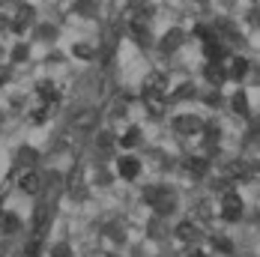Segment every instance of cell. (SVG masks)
Returning <instances> with one entry per match:
<instances>
[{"label":"cell","mask_w":260,"mask_h":257,"mask_svg":"<svg viewBox=\"0 0 260 257\" xmlns=\"http://www.w3.org/2000/svg\"><path fill=\"white\" fill-rule=\"evenodd\" d=\"M144 198H147V204L153 206L158 215H168V212L177 206V195H174L171 188H161V185L147 188V191H144Z\"/></svg>","instance_id":"obj_1"},{"label":"cell","mask_w":260,"mask_h":257,"mask_svg":"<svg viewBox=\"0 0 260 257\" xmlns=\"http://www.w3.org/2000/svg\"><path fill=\"white\" fill-rule=\"evenodd\" d=\"M242 209H245V204H242V198H239L236 191H228V195L221 198V215H224L228 221L242 218Z\"/></svg>","instance_id":"obj_2"},{"label":"cell","mask_w":260,"mask_h":257,"mask_svg":"<svg viewBox=\"0 0 260 257\" xmlns=\"http://www.w3.org/2000/svg\"><path fill=\"white\" fill-rule=\"evenodd\" d=\"M174 128L180 135H198L204 128V120L198 114H180V117H174Z\"/></svg>","instance_id":"obj_3"},{"label":"cell","mask_w":260,"mask_h":257,"mask_svg":"<svg viewBox=\"0 0 260 257\" xmlns=\"http://www.w3.org/2000/svg\"><path fill=\"white\" fill-rule=\"evenodd\" d=\"M45 228H48V206L39 204L36 206V212H33V236H45Z\"/></svg>","instance_id":"obj_4"},{"label":"cell","mask_w":260,"mask_h":257,"mask_svg":"<svg viewBox=\"0 0 260 257\" xmlns=\"http://www.w3.org/2000/svg\"><path fill=\"white\" fill-rule=\"evenodd\" d=\"M18 185H21V191H27V195H36L39 185H42V180H39V174H36L33 168H27L24 174H21V180H18Z\"/></svg>","instance_id":"obj_5"},{"label":"cell","mask_w":260,"mask_h":257,"mask_svg":"<svg viewBox=\"0 0 260 257\" xmlns=\"http://www.w3.org/2000/svg\"><path fill=\"white\" fill-rule=\"evenodd\" d=\"M138 174H141V162L132 158V155H123V158H120V177H123V180H135Z\"/></svg>","instance_id":"obj_6"},{"label":"cell","mask_w":260,"mask_h":257,"mask_svg":"<svg viewBox=\"0 0 260 257\" xmlns=\"http://www.w3.org/2000/svg\"><path fill=\"white\" fill-rule=\"evenodd\" d=\"M204 75H207V81H209V84H215V87H218V84H224V78H228V72L221 69V63H209L207 69H204Z\"/></svg>","instance_id":"obj_7"},{"label":"cell","mask_w":260,"mask_h":257,"mask_svg":"<svg viewBox=\"0 0 260 257\" xmlns=\"http://www.w3.org/2000/svg\"><path fill=\"white\" fill-rule=\"evenodd\" d=\"M177 239H182V242H198V224L194 221H182L180 228H177Z\"/></svg>","instance_id":"obj_8"},{"label":"cell","mask_w":260,"mask_h":257,"mask_svg":"<svg viewBox=\"0 0 260 257\" xmlns=\"http://www.w3.org/2000/svg\"><path fill=\"white\" fill-rule=\"evenodd\" d=\"M251 168L245 165V158H236V162H231L228 165V177H234V180H245V174H248Z\"/></svg>","instance_id":"obj_9"},{"label":"cell","mask_w":260,"mask_h":257,"mask_svg":"<svg viewBox=\"0 0 260 257\" xmlns=\"http://www.w3.org/2000/svg\"><path fill=\"white\" fill-rule=\"evenodd\" d=\"M39 96H42L45 105H57V99H60V93L51 87V81H42V84H39Z\"/></svg>","instance_id":"obj_10"},{"label":"cell","mask_w":260,"mask_h":257,"mask_svg":"<svg viewBox=\"0 0 260 257\" xmlns=\"http://www.w3.org/2000/svg\"><path fill=\"white\" fill-rule=\"evenodd\" d=\"M207 57H209V63H221L224 60V48H221L218 39H209L207 42Z\"/></svg>","instance_id":"obj_11"},{"label":"cell","mask_w":260,"mask_h":257,"mask_svg":"<svg viewBox=\"0 0 260 257\" xmlns=\"http://www.w3.org/2000/svg\"><path fill=\"white\" fill-rule=\"evenodd\" d=\"M147 111L158 117L161 111H165V99H161V93H147Z\"/></svg>","instance_id":"obj_12"},{"label":"cell","mask_w":260,"mask_h":257,"mask_svg":"<svg viewBox=\"0 0 260 257\" xmlns=\"http://www.w3.org/2000/svg\"><path fill=\"white\" fill-rule=\"evenodd\" d=\"M0 228H3L6 233H15L18 228H21V218H18L15 212H6V215L0 218Z\"/></svg>","instance_id":"obj_13"},{"label":"cell","mask_w":260,"mask_h":257,"mask_svg":"<svg viewBox=\"0 0 260 257\" xmlns=\"http://www.w3.org/2000/svg\"><path fill=\"white\" fill-rule=\"evenodd\" d=\"M212 248H215L218 254H231V251H234V242H231L228 236H212Z\"/></svg>","instance_id":"obj_14"},{"label":"cell","mask_w":260,"mask_h":257,"mask_svg":"<svg viewBox=\"0 0 260 257\" xmlns=\"http://www.w3.org/2000/svg\"><path fill=\"white\" fill-rule=\"evenodd\" d=\"M194 177H204L207 174V158H188V165H185Z\"/></svg>","instance_id":"obj_15"},{"label":"cell","mask_w":260,"mask_h":257,"mask_svg":"<svg viewBox=\"0 0 260 257\" xmlns=\"http://www.w3.org/2000/svg\"><path fill=\"white\" fill-rule=\"evenodd\" d=\"M180 42H182V33H180V30H171V33L165 36V42H161V48H165V51H171V48H177Z\"/></svg>","instance_id":"obj_16"},{"label":"cell","mask_w":260,"mask_h":257,"mask_svg":"<svg viewBox=\"0 0 260 257\" xmlns=\"http://www.w3.org/2000/svg\"><path fill=\"white\" fill-rule=\"evenodd\" d=\"M248 72V60L245 57H234V66H231V75L234 78H242Z\"/></svg>","instance_id":"obj_17"},{"label":"cell","mask_w":260,"mask_h":257,"mask_svg":"<svg viewBox=\"0 0 260 257\" xmlns=\"http://www.w3.org/2000/svg\"><path fill=\"white\" fill-rule=\"evenodd\" d=\"M138 141H141V132H138V128H129V132H126V135L120 138V144H123L126 150H129V147H135Z\"/></svg>","instance_id":"obj_18"},{"label":"cell","mask_w":260,"mask_h":257,"mask_svg":"<svg viewBox=\"0 0 260 257\" xmlns=\"http://www.w3.org/2000/svg\"><path fill=\"white\" fill-rule=\"evenodd\" d=\"M234 111L236 114H248V96L245 93H236L234 96Z\"/></svg>","instance_id":"obj_19"},{"label":"cell","mask_w":260,"mask_h":257,"mask_svg":"<svg viewBox=\"0 0 260 257\" xmlns=\"http://www.w3.org/2000/svg\"><path fill=\"white\" fill-rule=\"evenodd\" d=\"M18 162H21V165H33V162H36V150H33V147H24L21 155H18Z\"/></svg>","instance_id":"obj_20"},{"label":"cell","mask_w":260,"mask_h":257,"mask_svg":"<svg viewBox=\"0 0 260 257\" xmlns=\"http://www.w3.org/2000/svg\"><path fill=\"white\" fill-rule=\"evenodd\" d=\"M51 257H75V254H72V248H69V245H63V242H60V245H54V248H51Z\"/></svg>","instance_id":"obj_21"},{"label":"cell","mask_w":260,"mask_h":257,"mask_svg":"<svg viewBox=\"0 0 260 257\" xmlns=\"http://www.w3.org/2000/svg\"><path fill=\"white\" fill-rule=\"evenodd\" d=\"M75 57H81V60H90V57H93V48H90V45H75Z\"/></svg>","instance_id":"obj_22"},{"label":"cell","mask_w":260,"mask_h":257,"mask_svg":"<svg viewBox=\"0 0 260 257\" xmlns=\"http://www.w3.org/2000/svg\"><path fill=\"white\" fill-rule=\"evenodd\" d=\"M12 54H15V60H24V57H27V45H18Z\"/></svg>","instance_id":"obj_23"},{"label":"cell","mask_w":260,"mask_h":257,"mask_svg":"<svg viewBox=\"0 0 260 257\" xmlns=\"http://www.w3.org/2000/svg\"><path fill=\"white\" fill-rule=\"evenodd\" d=\"M191 257H207L204 251H191Z\"/></svg>","instance_id":"obj_24"}]
</instances>
